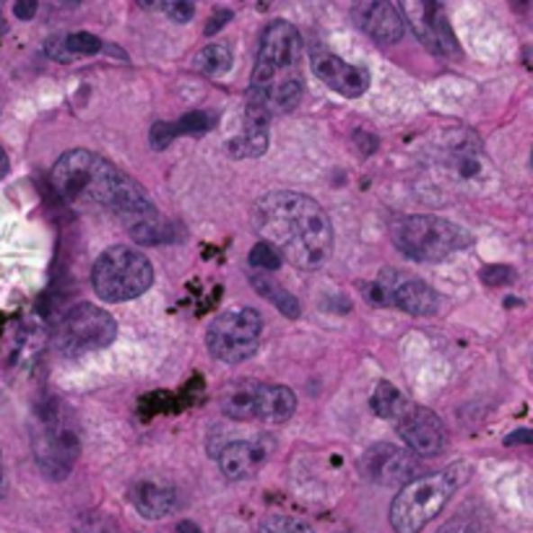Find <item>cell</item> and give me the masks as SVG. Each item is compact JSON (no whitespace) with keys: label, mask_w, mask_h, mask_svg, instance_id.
<instances>
[{"label":"cell","mask_w":533,"mask_h":533,"mask_svg":"<svg viewBox=\"0 0 533 533\" xmlns=\"http://www.w3.org/2000/svg\"><path fill=\"white\" fill-rule=\"evenodd\" d=\"M154 284L151 260L133 248H110L96 257L92 268V286L102 302H131L146 294Z\"/></svg>","instance_id":"6"},{"label":"cell","mask_w":533,"mask_h":533,"mask_svg":"<svg viewBox=\"0 0 533 533\" xmlns=\"http://www.w3.org/2000/svg\"><path fill=\"white\" fill-rule=\"evenodd\" d=\"M391 239L393 245L406 257L417 263H438L453 253L464 250L471 242V237L464 227L429 216V213H417V216H403L391 227Z\"/></svg>","instance_id":"5"},{"label":"cell","mask_w":533,"mask_h":533,"mask_svg":"<svg viewBox=\"0 0 533 533\" xmlns=\"http://www.w3.org/2000/svg\"><path fill=\"white\" fill-rule=\"evenodd\" d=\"M505 442H508V445H531V429H518V432H512Z\"/></svg>","instance_id":"34"},{"label":"cell","mask_w":533,"mask_h":533,"mask_svg":"<svg viewBox=\"0 0 533 533\" xmlns=\"http://www.w3.org/2000/svg\"><path fill=\"white\" fill-rule=\"evenodd\" d=\"M34 14H37V3H34V0L14 3V16H16L19 22H29V19H34Z\"/></svg>","instance_id":"33"},{"label":"cell","mask_w":533,"mask_h":533,"mask_svg":"<svg viewBox=\"0 0 533 533\" xmlns=\"http://www.w3.org/2000/svg\"><path fill=\"white\" fill-rule=\"evenodd\" d=\"M438 533H482V518L476 510L456 512L447 523H442Z\"/></svg>","instance_id":"27"},{"label":"cell","mask_w":533,"mask_h":533,"mask_svg":"<svg viewBox=\"0 0 533 533\" xmlns=\"http://www.w3.org/2000/svg\"><path fill=\"white\" fill-rule=\"evenodd\" d=\"M128 232H131V237L139 245H146V248H151V245H167V242L177 239V230L164 219L159 211L149 213L146 219H140L133 227H128Z\"/></svg>","instance_id":"22"},{"label":"cell","mask_w":533,"mask_h":533,"mask_svg":"<svg viewBox=\"0 0 533 533\" xmlns=\"http://www.w3.org/2000/svg\"><path fill=\"white\" fill-rule=\"evenodd\" d=\"M117 339V321L102 307L81 302L66 310L52 328V347L63 357H81L110 347Z\"/></svg>","instance_id":"8"},{"label":"cell","mask_w":533,"mask_h":533,"mask_svg":"<svg viewBox=\"0 0 533 533\" xmlns=\"http://www.w3.org/2000/svg\"><path fill=\"white\" fill-rule=\"evenodd\" d=\"M175 139H177V136H175V125H172V122H154V128H151V146H154V149L162 151V149H167Z\"/></svg>","instance_id":"30"},{"label":"cell","mask_w":533,"mask_h":533,"mask_svg":"<svg viewBox=\"0 0 533 533\" xmlns=\"http://www.w3.org/2000/svg\"><path fill=\"white\" fill-rule=\"evenodd\" d=\"M224 414L232 419H260L266 424H284L297 411V395L286 385L242 383L221 403Z\"/></svg>","instance_id":"10"},{"label":"cell","mask_w":533,"mask_h":533,"mask_svg":"<svg viewBox=\"0 0 533 533\" xmlns=\"http://www.w3.org/2000/svg\"><path fill=\"white\" fill-rule=\"evenodd\" d=\"M5 172H8V157H5V151L0 149V177H3Z\"/></svg>","instance_id":"36"},{"label":"cell","mask_w":533,"mask_h":533,"mask_svg":"<svg viewBox=\"0 0 533 533\" xmlns=\"http://www.w3.org/2000/svg\"><path fill=\"white\" fill-rule=\"evenodd\" d=\"M300 66V32L289 22H271L260 37L253 84L248 96L257 99L268 110V115L294 110L304 92Z\"/></svg>","instance_id":"3"},{"label":"cell","mask_w":533,"mask_h":533,"mask_svg":"<svg viewBox=\"0 0 533 533\" xmlns=\"http://www.w3.org/2000/svg\"><path fill=\"white\" fill-rule=\"evenodd\" d=\"M162 11L177 23H187L193 16H195V5L193 3H162Z\"/></svg>","instance_id":"29"},{"label":"cell","mask_w":533,"mask_h":533,"mask_svg":"<svg viewBox=\"0 0 533 533\" xmlns=\"http://www.w3.org/2000/svg\"><path fill=\"white\" fill-rule=\"evenodd\" d=\"M260 533H315L312 526H307L304 520L297 518H286V515H268L260 523Z\"/></svg>","instance_id":"26"},{"label":"cell","mask_w":533,"mask_h":533,"mask_svg":"<svg viewBox=\"0 0 533 533\" xmlns=\"http://www.w3.org/2000/svg\"><path fill=\"white\" fill-rule=\"evenodd\" d=\"M380 289L385 292L388 304H393L409 315H417V318L435 315L440 307L435 289L429 284H424L421 278H398L395 274H388V284H380Z\"/></svg>","instance_id":"14"},{"label":"cell","mask_w":533,"mask_h":533,"mask_svg":"<svg viewBox=\"0 0 533 533\" xmlns=\"http://www.w3.org/2000/svg\"><path fill=\"white\" fill-rule=\"evenodd\" d=\"M468 468L453 465L435 474L411 479L395 494L391 505V526L395 533H419L429 520H435L456 489L465 482Z\"/></svg>","instance_id":"4"},{"label":"cell","mask_w":533,"mask_h":533,"mask_svg":"<svg viewBox=\"0 0 533 533\" xmlns=\"http://www.w3.org/2000/svg\"><path fill=\"white\" fill-rule=\"evenodd\" d=\"M266 464V450L256 440H232L219 450V468L227 479L245 482Z\"/></svg>","instance_id":"17"},{"label":"cell","mask_w":533,"mask_h":533,"mask_svg":"<svg viewBox=\"0 0 533 533\" xmlns=\"http://www.w3.org/2000/svg\"><path fill=\"white\" fill-rule=\"evenodd\" d=\"M263 341V315L256 307H232L213 318L206 330L211 357L227 365L250 359Z\"/></svg>","instance_id":"9"},{"label":"cell","mask_w":533,"mask_h":533,"mask_svg":"<svg viewBox=\"0 0 533 533\" xmlns=\"http://www.w3.org/2000/svg\"><path fill=\"white\" fill-rule=\"evenodd\" d=\"M281 263H284L281 256H278L271 245H266V242H257L256 248H253V253H250V268H253V271H260V274L276 271Z\"/></svg>","instance_id":"28"},{"label":"cell","mask_w":533,"mask_h":533,"mask_svg":"<svg viewBox=\"0 0 533 533\" xmlns=\"http://www.w3.org/2000/svg\"><path fill=\"white\" fill-rule=\"evenodd\" d=\"M362 474L383 487H393V484L403 487L417 474V458L411 450L398 447L393 442H377L362 456Z\"/></svg>","instance_id":"13"},{"label":"cell","mask_w":533,"mask_h":533,"mask_svg":"<svg viewBox=\"0 0 533 533\" xmlns=\"http://www.w3.org/2000/svg\"><path fill=\"white\" fill-rule=\"evenodd\" d=\"M52 187L73 206H104L115 211L125 227L154 213L146 190L104 157L76 149L63 154L52 169Z\"/></svg>","instance_id":"2"},{"label":"cell","mask_w":533,"mask_h":533,"mask_svg":"<svg viewBox=\"0 0 533 533\" xmlns=\"http://www.w3.org/2000/svg\"><path fill=\"white\" fill-rule=\"evenodd\" d=\"M393 424L403 442L411 447V453H417L421 458H432L445 450L447 435H445V427L435 411L406 401L401 406V411L395 414Z\"/></svg>","instance_id":"11"},{"label":"cell","mask_w":533,"mask_h":533,"mask_svg":"<svg viewBox=\"0 0 533 533\" xmlns=\"http://www.w3.org/2000/svg\"><path fill=\"white\" fill-rule=\"evenodd\" d=\"M177 533H201V528H198L193 520H183V523L177 526Z\"/></svg>","instance_id":"35"},{"label":"cell","mask_w":533,"mask_h":533,"mask_svg":"<svg viewBox=\"0 0 533 533\" xmlns=\"http://www.w3.org/2000/svg\"><path fill=\"white\" fill-rule=\"evenodd\" d=\"M253 230L260 242L271 245L281 260L300 271H315L330 257L333 224L325 209L310 195L271 190L253 206Z\"/></svg>","instance_id":"1"},{"label":"cell","mask_w":533,"mask_h":533,"mask_svg":"<svg viewBox=\"0 0 533 533\" xmlns=\"http://www.w3.org/2000/svg\"><path fill=\"white\" fill-rule=\"evenodd\" d=\"M406 403V398L401 395V391L391 385V383H377V388H375V393H372V409H375V414L380 419H385V421H393L395 414L401 411V406Z\"/></svg>","instance_id":"23"},{"label":"cell","mask_w":533,"mask_h":533,"mask_svg":"<svg viewBox=\"0 0 533 533\" xmlns=\"http://www.w3.org/2000/svg\"><path fill=\"white\" fill-rule=\"evenodd\" d=\"M482 278H484V284L500 286V284H508V281H512L515 274H512V268H508V266H489V268H484Z\"/></svg>","instance_id":"31"},{"label":"cell","mask_w":533,"mask_h":533,"mask_svg":"<svg viewBox=\"0 0 533 533\" xmlns=\"http://www.w3.org/2000/svg\"><path fill=\"white\" fill-rule=\"evenodd\" d=\"M250 284L256 286V292L260 297H266V300L271 302L274 307H276L281 315H286V318H292V321H297L300 318V302L294 300L281 284H276L274 278L268 276V274H260V271H253L250 274Z\"/></svg>","instance_id":"21"},{"label":"cell","mask_w":533,"mask_h":533,"mask_svg":"<svg viewBox=\"0 0 533 533\" xmlns=\"http://www.w3.org/2000/svg\"><path fill=\"white\" fill-rule=\"evenodd\" d=\"M266 149H268V122L253 117H245L242 131L227 143V151L234 159H257L266 154Z\"/></svg>","instance_id":"20"},{"label":"cell","mask_w":533,"mask_h":533,"mask_svg":"<svg viewBox=\"0 0 533 533\" xmlns=\"http://www.w3.org/2000/svg\"><path fill=\"white\" fill-rule=\"evenodd\" d=\"M195 68L209 73V76H221L232 68V50L227 45H209L195 55Z\"/></svg>","instance_id":"24"},{"label":"cell","mask_w":533,"mask_h":533,"mask_svg":"<svg viewBox=\"0 0 533 533\" xmlns=\"http://www.w3.org/2000/svg\"><path fill=\"white\" fill-rule=\"evenodd\" d=\"M102 50V40L89 32H76V34H63L55 40H47L45 52L55 63H73L78 58H92Z\"/></svg>","instance_id":"19"},{"label":"cell","mask_w":533,"mask_h":533,"mask_svg":"<svg viewBox=\"0 0 533 533\" xmlns=\"http://www.w3.org/2000/svg\"><path fill=\"white\" fill-rule=\"evenodd\" d=\"M175 125V136H198V133H209L211 128L216 125V115H211V113H190L183 120H177V122H172Z\"/></svg>","instance_id":"25"},{"label":"cell","mask_w":533,"mask_h":533,"mask_svg":"<svg viewBox=\"0 0 533 533\" xmlns=\"http://www.w3.org/2000/svg\"><path fill=\"white\" fill-rule=\"evenodd\" d=\"M312 70L315 76L323 81L328 89H333L336 94L354 99L370 89V73L367 68L351 66L347 60H341L339 55H318L312 60Z\"/></svg>","instance_id":"15"},{"label":"cell","mask_w":533,"mask_h":533,"mask_svg":"<svg viewBox=\"0 0 533 533\" xmlns=\"http://www.w3.org/2000/svg\"><path fill=\"white\" fill-rule=\"evenodd\" d=\"M398 14H401L403 23L409 22V26L414 29L421 45L429 47L432 52H440V55L458 52L453 29H450V22H447L442 5L438 3H403L398 8Z\"/></svg>","instance_id":"12"},{"label":"cell","mask_w":533,"mask_h":533,"mask_svg":"<svg viewBox=\"0 0 533 533\" xmlns=\"http://www.w3.org/2000/svg\"><path fill=\"white\" fill-rule=\"evenodd\" d=\"M354 19L365 34H370L380 45H393L403 37V19L393 3H359L354 8Z\"/></svg>","instance_id":"16"},{"label":"cell","mask_w":533,"mask_h":533,"mask_svg":"<svg viewBox=\"0 0 533 533\" xmlns=\"http://www.w3.org/2000/svg\"><path fill=\"white\" fill-rule=\"evenodd\" d=\"M230 19H232V11H230V8H221V11H216V14H213V16L209 19V23H206V34H209V37H213V34H216V32H219L224 23L230 22Z\"/></svg>","instance_id":"32"},{"label":"cell","mask_w":533,"mask_h":533,"mask_svg":"<svg viewBox=\"0 0 533 533\" xmlns=\"http://www.w3.org/2000/svg\"><path fill=\"white\" fill-rule=\"evenodd\" d=\"M131 500H133V508L149 520H159L177 508V492L172 487L157 484V482L136 484L131 492Z\"/></svg>","instance_id":"18"},{"label":"cell","mask_w":533,"mask_h":533,"mask_svg":"<svg viewBox=\"0 0 533 533\" xmlns=\"http://www.w3.org/2000/svg\"><path fill=\"white\" fill-rule=\"evenodd\" d=\"M34 458L47 479L63 482L78 458V432L70 411L55 398L40 406L34 432Z\"/></svg>","instance_id":"7"},{"label":"cell","mask_w":533,"mask_h":533,"mask_svg":"<svg viewBox=\"0 0 533 533\" xmlns=\"http://www.w3.org/2000/svg\"><path fill=\"white\" fill-rule=\"evenodd\" d=\"M5 494V471H3V458H0V500Z\"/></svg>","instance_id":"37"}]
</instances>
